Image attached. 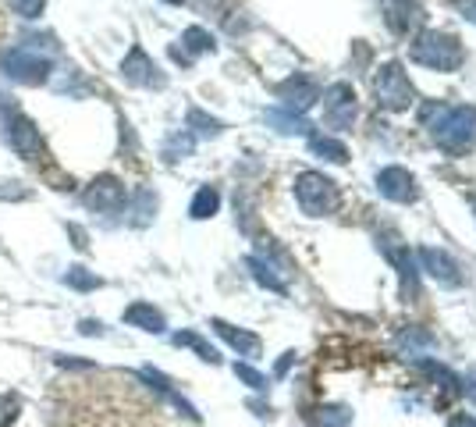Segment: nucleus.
<instances>
[{"label":"nucleus","instance_id":"f257e3e1","mask_svg":"<svg viewBox=\"0 0 476 427\" xmlns=\"http://www.w3.org/2000/svg\"><path fill=\"white\" fill-rule=\"evenodd\" d=\"M423 121L430 128V139L451 153H462L476 146V107H444V104H426Z\"/></svg>","mask_w":476,"mask_h":427},{"label":"nucleus","instance_id":"412c9836","mask_svg":"<svg viewBox=\"0 0 476 427\" xmlns=\"http://www.w3.org/2000/svg\"><path fill=\"white\" fill-rule=\"evenodd\" d=\"M267 125H274L278 132H285V136H306L310 132V125L303 121V114H292V111H267Z\"/></svg>","mask_w":476,"mask_h":427},{"label":"nucleus","instance_id":"7c9ffc66","mask_svg":"<svg viewBox=\"0 0 476 427\" xmlns=\"http://www.w3.org/2000/svg\"><path fill=\"white\" fill-rule=\"evenodd\" d=\"M398 342H402V349H409V353H416L419 345H426V349L434 345V338H430V335H419V331H405Z\"/></svg>","mask_w":476,"mask_h":427},{"label":"nucleus","instance_id":"72a5a7b5","mask_svg":"<svg viewBox=\"0 0 476 427\" xmlns=\"http://www.w3.org/2000/svg\"><path fill=\"white\" fill-rule=\"evenodd\" d=\"M448 427H476V416H469V413H455V416L448 420Z\"/></svg>","mask_w":476,"mask_h":427},{"label":"nucleus","instance_id":"bb28decb","mask_svg":"<svg viewBox=\"0 0 476 427\" xmlns=\"http://www.w3.org/2000/svg\"><path fill=\"white\" fill-rule=\"evenodd\" d=\"M65 282H68L72 289H79V292H93V289H100V285H104V282H100L93 271H86V268H68Z\"/></svg>","mask_w":476,"mask_h":427},{"label":"nucleus","instance_id":"4468645a","mask_svg":"<svg viewBox=\"0 0 476 427\" xmlns=\"http://www.w3.org/2000/svg\"><path fill=\"white\" fill-rule=\"evenodd\" d=\"M398 239H380V250L388 253V260L398 268L402 275V292L405 296H416V264H412V253L405 246H395Z\"/></svg>","mask_w":476,"mask_h":427},{"label":"nucleus","instance_id":"9b49d317","mask_svg":"<svg viewBox=\"0 0 476 427\" xmlns=\"http://www.w3.org/2000/svg\"><path fill=\"white\" fill-rule=\"evenodd\" d=\"M121 75L128 86H164V75H157V65L142 47H132L128 58L121 61Z\"/></svg>","mask_w":476,"mask_h":427},{"label":"nucleus","instance_id":"f3484780","mask_svg":"<svg viewBox=\"0 0 476 427\" xmlns=\"http://www.w3.org/2000/svg\"><path fill=\"white\" fill-rule=\"evenodd\" d=\"M125 324L142 328V331H150V335H164V328H167L164 314H160L157 307H150V303H132V307L125 310Z\"/></svg>","mask_w":476,"mask_h":427},{"label":"nucleus","instance_id":"6ab92c4d","mask_svg":"<svg viewBox=\"0 0 476 427\" xmlns=\"http://www.w3.org/2000/svg\"><path fill=\"white\" fill-rule=\"evenodd\" d=\"M310 150H313L317 157L331 160V164H345V160H349V146H345L342 139H331V136H313V139H310Z\"/></svg>","mask_w":476,"mask_h":427},{"label":"nucleus","instance_id":"0eeeda50","mask_svg":"<svg viewBox=\"0 0 476 427\" xmlns=\"http://www.w3.org/2000/svg\"><path fill=\"white\" fill-rule=\"evenodd\" d=\"M356 121V89L349 82H334L324 89V125L327 128H352Z\"/></svg>","mask_w":476,"mask_h":427},{"label":"nucleus","instance_id":"aec40b11","mask_svg":"<svg viewBox=\"0 0 476 427\" xmlns=\"http://www.w3.org/2000/svg\"><path fill=\"white\" fill-rule=\"evenodd\" d=\"M153 214H157V192H153V189H139L135 199H132V225H135V229L150 225Z\"/></svg>","mask_w":476,"mask_h":427},{"label":"nucleus","instance_id":"2eb2a0df","mask_svg":"<svg viewBox=\"0 0 476 427\" xmlns=\"http://www.w3.org/2000/svg\"><path fill=\"white\" fill-rule=\"evenodd\" d=\"M213 50H217L213 36H210L206 29H199V26H192V29L181 33V47H171V54H174L178 61H192L196 54H213Z\"/></svg>","mask_w":476,"mask_h":427},{"label":"nucleus","instance_id":"b1692460","mask_svg":"<svg viewBox=\"0 0 476 427\" xmlns=\"http://www.w3.org/2000/svg\"><path fill=\"white\" fill-rule=\"evenodd\" d=\"M174 345H188V349H196V353H199V360H206V363H220L217 349H213L210 342H203L196 331H178V335H174Z\"/></svg>","mask_w":476,"mask_h":427},{"label":"nucleus","instance_id":"cd10ccee","mask_svg":"<svg viewBox=\"0 0 476 427\" xmlns=\"http://www.w3.org/2000/svg\"><path fill=\"white\" fill-rule=\"evenodd\" d=\"M22 413V399L15 392H0V427H12Z\"/></svg>","mask_w":476,"mask_h":427},{"label":"nucleus","instance_id":"5701e85b","mask_svg":"<svg viewBox=\"0 0 476 427\" xmlns=\"http://www.w3.org/2000/svg\"><path fill=\"white\" fill-rule=\"evenodd\" d=\"M246 264H250L253 278H257L260 285H267L271 292H285V289H288V285H285V278H278V275H274V268H271L267 260H260V257H250Z\"/></svg>","mask_w":476,"mask_h":427},{"label":"nucleus","instance_id":"473e14b6","mask_svg":"<svg viewBox=\"0 0 476 427\" xmlns=\"http://www.w3.org/2000/svg\"><path fill=\"white\" fill-rule=\"evenodd\" d=\"M455 8H458V12H462L472 26H476V0H455Z\"/></svg>","mask_w":476,"mask_h":427},{"label":"nucleus","instance_id":"f704fd0d","mask_svg":"<svg viewBox=\"0 0 476 427\" xmlns=\"http://www.w3.org/2000/svg\"><path fill=\"white\" fill-rule=\"evenodd\" d=\"M68 232H72V239H75V246H79V250H86V246H89V236H82V229H79V225H68Z\"/></svg>","mask_w":476,"mask_h":427},{"label":"nucleus","instance_id":"c756f323","mask_svg":"<svg viewBox=\"0 0 476 427\" xmlns=\"http://www.w3.org/2000/svg\"><path fill=\"white\" fill-rule=\"evenodd\" d=\"M12 8H15L22 19H40L43 8H47V0H12Z\"/></svg>","mask_w":476,"mask_h":427},{"label":"nucleus","instance_id":"f8f14e48","mask_svg":"<svg viewBox=\"0 0 476 427\" xmlns=\"http://www.w3.org/2000/svg\"><path fill=\"white\" fill-rule=\"evenodd\" d=\"M419 264H423V271L437 282V285H448V289H455L458 282H462V275H458V264L444 253V250H434V246H423L419 250Z\"/></svg>","mask_w":476,"mask_h":427},{"label":"nucleus","instance_id":"4be33fe9","mask_svg":"<svg viewBox=\"0 0 476 427\" xmlns=\"http://www.w3.org/2000/svg\"><path fill=\"white\" fill-rule=\"evenodd\" d=\"M220 128H224V125H220L217 118H210L206 111H199V107L188 111V136H192V139H196V136H199V139H213V136H220Z\"/></svg>","mask_w":476,"mask_h":427},{"label":"nucleus","instance_id":"e433bc0d","mask_svg":"<svg viewBox=\"0 0 476 427\" xmlns=\"http://www.w3.org/2000/svg\"><path fill=\"white\" fill-rule=\"evenodd\" d=\"M171 4H181V0H171Z\"/></svg>","mask_w":476,"mask_h":427},{"label":"nucleus","instance_id":"a878e982","mask_svg":"<svg viewBox=\"0 0 476 427\" xmlns=\"http://www.w3.org/2000/svg\"><path fill=\"white\" fill-rule=\"evenodd\" d=\"M192 146H196V139H192L188 132H174V136L164 143V160H181V157L192 153Z\"/></svg>","mask_w":476,"mask_h":427},{"label":"nucleus","instance_id":"2f4dec72","mask_svg":"<svg viewBox=\"0 0 476 427\" xmlns=\"http://www.w3.org/2000/svg\"><path fill=\"white\" fill-rule=\"evenodd\" d=\"M19 182H0V199H26L29 189H15Z\"/></svg>","mask_w":476,"mask_h":427},{"label":"nucleus","instance_id":"423d86ee","mask_svg":"<svg viewBox=\"0 0 476 427\" xmlns=\"http://www.w3.org/2000/svg\"><path fill=\"white\" fill-rule=\"evenodd\" d=\"M0 72H4L12 82L40 86L50 75V58L47 54H36L29 47H12V50H4V58H0Z\"/></svg>","mask_w":476,"mask_h":427},{"label":"nucleus","instance_id":"c9c22d12","mask_svg":"<svg viewBox=\"0 0 476 427\" xmlns=\"http://www.w3.org/2000/svg\"><path fill=\"white\" fill-rule=\"evenodd\" d=\"M79 331H82V335H104V324H100V321H82Z\"/></svg>","mask_w":476,"mask_h":427},{"label":"nucleus","instance_id":"20e7f679","mask_svg":"<svg viewBox=\"0 0 476 427\" xmlns=\"http://www.w3.org/2000/svg\"><path fill=\"white\" fill-rule=\"evenodd\" d=\"M296 199L310 218H327L338 210V185L324 171H303L296 175Z\"/></svg>","mask_w":476,"mask_h":427},{"label":"nucleus","instance_id":"393cba45","mask_svg":"<svg viewBox=\"0 0 476 427\" xmlns=\"http://www.w3.org/2000/svg\"><path fill=\"white\" fill-rule=\"evenodd\" d=\"M317 427H352V409L349 406H324L317 413Z\"/></svg>","mask_w":476,"mask_h":427},{"label":"nucleus","instance_id":"c85d7f7f","mask_svg":"<svg viewBox=\"0 0 476 427\" xmlns=\"http://www.w3.org/2000/svg\"><path fill=\"white\" fill-rule=\"evenodd\" d=\"M234 374L242 377V381H246L250 388H257V392H264V388H267V377H264L260 370H253L250 363H234Z\"/></svg>","mask_w":476,"mask_h":427},{"label":"nucleus","instance_id":"6e6552de","mask_svg":"<svg viewBox=\"0 0 476 427\" xmlns=\"http://www.w3.org/2000/svg\"><path fill=\"white\" fill-rule=\"evenodd\" d=\"M82 203H86L89 210H96V214H114V210L125 206V185H121L114 175H100V178H93V182L86 185Z\"/></svg>","mask_w":476,"mask_h":427},{"label":"nucleus","instance_id":"dca6fc26","mask_svg":"<svg viewBox=\"0 0 476 427\" xmlns=\"http://www.w3.org/2000/svg\"><path fill=\"white\" fill-rule=\"evenodd\" d=\"M419 22H423V8L412 4V0H398V4L388 12V29L398 33V36H409Z\"/></svg>","mask_w":476,"mask_h":427},{"label":"nucleus","instance_id":"7ed1b4c3","mask_svg":"<svg viewBox=\"0 0 476 427\" xmlns=\"http://www.w3.org/2000/svg\"><path fill=\"white\" fill-rule=\"evenodd\" d=\"M412 61L434 72H455L462 65V43L451 33H419L412 43Z\"/></svg>","mask_w":476,"mask_h":427},{"label":"nucleus","instance_id":"f03ea898","mask_svg":"<svg viewBox=\"0 0 476 427\" xmlns=\"http://www.w3.org/2000/svg\"><path fill=\"white\" fill-rule=\"evenodd\" d=\"M0 128H4V143L22 157V160H40L43 157V136L33 125L29 114L19 111L15 97L0 93Z\"/></svg>","mask_w":476,"mask_h":427},{"label":"nucleus","instance_id":"9d476101","mask_svg":"<svg viewBox=\"0 0 476 427\" xmlns=\"http://www.w3.org/2000/svg\"><path fill=\"white\" fill-rule=\"evenodd\" d=\"M317 97H320V89H317V82L306 79V75H292V79H285V82L278 86V100H281V107L292 111V114H303Z\"/></svg>","mask_w":476,"mask_h":427},{"label":"nucleus","instance_id":"1a4fd4ad","mask_svg":"<svg viewBox=\"0 0 476 427\" xmlns=\"http://www.w3.org/2000/svg\"><path fill=\"white\" fill-rule=\"evenodd\" d=\"M377 189H380V196L391 199V203H412V199L419 196L416 178H412L405 167H384V171H377Z\"/></svg>","mask_w":476,"mask_h":427},{"label":"nucleus","instance_id":"39448f33","mask_svg":"<svg viewBox=\"0 0 476 427\" xmlns=\"http://www.w3.org/2000/svg\"><path fill=\"white\" fill-rule=\"evenodd\" d=\"M373 97L388 111H409L412 107L416 93H412V82H409V75H405V68L398 61L380 65V72L373 79Z\"/></svg>","mask_w":476,"mask_h":427},{"label":"nucleus","instance_id":"ddd939ff","mask_svg":"<svg viewBox=\"0 0 476 427\" xmlns=\"http://www.w3.org/2000/svg\"><path fill=\"white\" fill-rule=\"evenodd\" d=\"M210 328H213V331H217V335H220V338H224V342L238 353V356L257 360V356H260V349H264V345H260V338H257L253 331L234 328V324H227V321H220V317H213V321H210Z\"/></svg>","mask_w":476,"mask_h":427},{"label":"nucleus","instance_id":"a211bd4d","mask_svg":"<svg viewBox=\"0 0 476 427\" xmlns=\"http://www.w3.org/2000/svg\"><path fill=\"white\" fill-rule=\"evenodd\" d=\"M217 206H220V192H217L213 185H203V189L192 196L188 214H192L196 221H206V218H213V214H217Z\"/></svg>","mask_w":476,"mask_h":427}]
</instances>
